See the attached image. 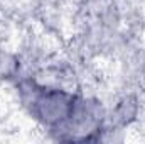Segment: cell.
Segmentation results:
<instances>
[{"instance_id":"cell-1","label":"cell","mask_w":145,"mask_h":144,"mask_svg":"<svg viewBox=\"0 0 145 144\" xmlns=\"http://www.w3.org/2000/svg\"><path fill=\"white\" fill-rule=\"evenodd\" d=\"M17 114L52 143H116L108 98L84 85H69L32 70L7 87Z\"/></svg>"}]
</instances>
